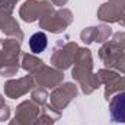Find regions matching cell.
I'll return each mask as SVG.
<instances>
[{
    "mask_svg": "<svg viewBox=\"0 0 125 125\" xmlns=\"http://www.w3.org/2000/svg\"><path fill=\"white\" fill-rule=\"evenodd\" d=\"M47 44H48V41H47V35H45L44 32H36V33H33L31 36V39H29L31 51L32 52H36V54L42 52V51L47 48Z\"/></svg>",
    "mask_w": 125,
    "mask_h": 125,
    "instance_id": "7a4b0ae2",
    "label": "cell"
},
{
    "mask_svg": "<svg viewBox=\"0 0 125 125\" xmlns=\"http://www.w3.org/2000/svg\"><path fill=\"white\" fill-rule=\"evenodd\" d=\"M109 109L114 122H125V92L116 93L112 97Z\"/></svg>",
    "mask_w": 125,
    "mask_h": 125,
    "instance_id": "6da1fadb",
    "label": "cell"
}]
</instances>
